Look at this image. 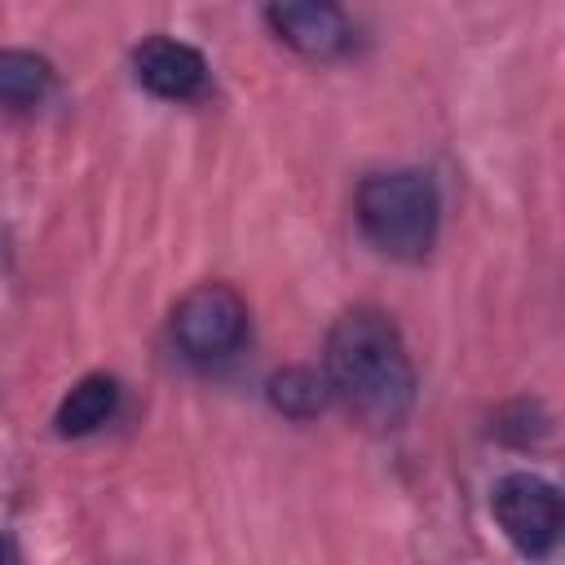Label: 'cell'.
Segmentation results:
<instances>
[{"label":"cell","mask_w":565,"mask_h":565,"mask_svg":"<svg viewBox=\"0 0 565 565\" xmlns=\"http://www.w3.org/2000/svg\"><path fill=\"white\" fill-rule=\"evenodd\" d=\"M322 375L331 397L375 433H388L406 424L415 406V362L406 353V340L393 322V313L375 305L344 309L327 331Z\"/></svg>","instance_id":"cell-1"},{"label":"cell","mask_w":565,"mask_h":565,"mask_svg":"<svg viewBox=\"0 0 565 565\" xmlns=\"http://www.w3.org/2000/svg\"><path fill=\"white\" fill-rule=\"evenodd\" d=\"M353 216L375 252L393 260H424L441 230V194L424 168H388L358 185Z\"/></svg>","instance_id":"cell-2"},{"label":"cell","mask_w":565,"mask_h":565,"mask_svg":"<svg viewBox=\"0 0 565 565\" xmlns=\"http://www.w3.org/2000/svg\"><path fill=\"white\" fill-rule=\"evenodd\" d=\"M247 322V300L230 282H199L172 305L168 331L190 362H225L243 349Z\"/></svg>","instance_id":"cell-3"},{"label":"cell","mask_w":565,"mask_h":565,"mask_svg":"<svg viewBox=\"0 0 565 565\" xmlns=\"http://www.w3.org/2000/svg\"><path fill=\"white\" fill-rule=\"evenodd\" d=\"M490 512L503 530V539L521 552V556H547L561 543V525H565V508L552 481L534 477V472H508L494 481L490 490Z\"/></svg>","instance_id":"cell-4"},{"label":"cell","mask_w":565,"mask_h":565,"mask_svg":"<svg viewBox=\"0 0 565 565\" xmlns=\"http://www.w3.org/2000/svg\"><path fill=\"white\" fill-rule=\"evenodd\" d=\"M269 31L300 57L331 62L353 44V26L340 0H265Z\"/></svg>","instance_id":"cell-5"},{"label":"cell","mask_w":565,"mask_h":565,"mask_svg":"<svg viewBox=\"0 0 565 565\" xmlns=\"http://www.w3.org/2000/svg\"><path fill=\"white\" fill-rule=\"evenodd\" d=\"M132 75L146 93L163 102H190L207 88V62L194 44L172 35H150L132 49Z\"/></svg>","instance_id":"cell-6"},{"label":"cell","mask_w":565,"mask_h":565,"mask_svg":"<svg viewBox=\"0 0 565 565\" xmlns=\"http://www.w3.org/2000/svg\"><path fill=\"white\" fill-rule=\"evenodd\" d=\"M119 411V384L110 375H84L79 384H71V393L57 402L53 424L62 437H88L102 424H110Z\"/></svg>","instance_id":"cell-7"},{"label":"cell","mask_w":565,"mask_h":565,"mask_svg":"<svg viewBox=\"0 0 565 565\" xmlns=\"http://www.w3.org/2000/svg\"><path fill=\"white\" fill-rule=\"evenodd\" d=\"M57 71L49 57L31 49H0V106L4 110H35L53 97Z\"/></svg>","instance_id":"cell-8"},{"label":"cell","mask_w":565,"mask_h":565,"mask_svg":"<svg viewBox=\"0 0 565 565\" xmlns=\"http://www.w3.org/2000/svg\"><path fill=\"white\" fill-rule=\"evenodd\" d=\"M265 397L287 419H313L331 402V388H327V375L313 371V366H282V371L269 375Z\"/></svg>","instance_id":"cell-9"},{"label":"cell","mask_w":565,"mask_h":565,"mask_svg":"<svg viewBox=\"0 0 565 565\" xmlns=\"http://www.w3.org/2000/svg\"><path fill=\"white\" fill-rule=\"evenodd\" d=\"M494 433L508 446H530V441H539L547 433V415L539 411V402H512V406H503L494 415Z\"/></svg>","instance_id":"cell-10"},{"label":"cell","mask_w":565,"mask_h":565,"mask_svg":"<svg viewBox=\"0 0 565 565\" xmlns=\"http://www.w3.org/2000/svg\"><path fill=\"white\" fill-rule=\"evenodd\" d=\"M18 556V547L9 543V534H0V561H13Z\"/></svg>","instance_id":"cell-11"}]
</instances>
